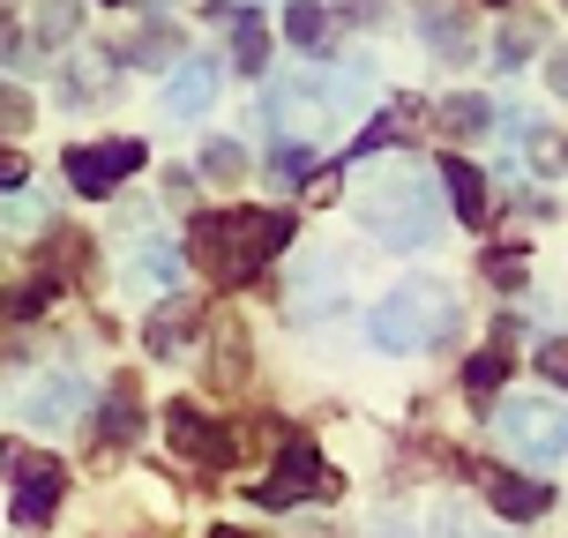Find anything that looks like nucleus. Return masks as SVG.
Segmentation results:
<instances>
[{"mask_svg":"<svg viewBox=\"0 0 568 538\" xmlns=\"http://www.w3.org/2000/svg\"><path fill=\"white\" fill-rule=\"evenodd\" d=\"M292 240V217L284 210H217L195 225V262L217 284H247L255 270L277 262V247Z\"/></svg>","mask_w":568,"mask_h":538,"instance_id":"1","label":"nucleus"},{"mask_svg":"<svg viewBox=\"0 0 568 538\" xmlns=\"http://www.w3.org/2000/svg\"><path fill=\"white\" fill-rule=\"evenodd\" d=\"M359 225L374 240H389V247H426L442 232V202H434V187L419 172H382V180L359 187Z\"/></svg>","mask_w":568,"mask_h":538,"instance_id":"2","label":"nucleus"},{"mask_svg":"<svg viewBox=\"0 0 568 538\" xmlns=\"http://www.w3.org/2000/svg\"><path fill=\"white\" fill-rule=\"evenodd\" d=\"M374 344L382 352H426L434 337H449V292L442 284H397L382 307H374Z\"/></svg>","mask_w":568,"mask_h":538,"instance_id":"3","label":"nucleus"},{"mask_svg":"<svg viewBox=\"0 0 568 538\" xmlns=\"http://www.w3.org/2000/svg\"><path fill=\"white\" fill-rule=\"evenodd\" d=\"M494 434H501L524 464H561L568 456V412L546 404V397H509L494 412Z\"/></svg>","mask_w":568,"mask_h":538,"instance_id":"4","label":"nucleus"},{"mask_svg":"<svg viewBox=\"0 0 568 538\" xmlns=\"http://www.w3.org/2000/svg\"><path fill=\"white\" fill-rule=\"evenodd\" d=\"M314 486H322V456H314L307 434H292V441L277 449V464H270V479L255 486V501L262 509H292V501H307Z\"/></svg>","mask_w":568,"mask_h":538,"instance_id":"5","label":"nucleus"},{"mask_svg":"<svg viewBox=\"0 0 568 538\" xmlns=\"http://www.w3.org/2000/svg\"><path fill=\"white\" fill-rule=\"evenodd\" d=\"M142 172V142H83V150H68V180H75V195H105L113 180Z\"/></svg>","mask_w":568,"mask_h":538,"instance_id":"6","label":"nucleus"},{"mask_svg":"<svg viewBox=\"0 0 568 538\" xmlns=\"http://www.w3.org/2000/svg\"><path fill=\"white\" fill-rule=\"evenodd\" d=\"M8 464H16V524H45V516L60 509V479H68V471H60L53 456H38V464H30L23 449H8Z\"/></svg>","mask_w":568,"mask_h":538,"instance_id":"7","label":"nucleus"},{"mask_svg":"<svg viewBox=\"0 0 568 538\" xmlns=\"http://www.w3.org/2000/svg\"><path fill=\"white\" fill-rule=\"evenodd\" d=\"M165 441H172V449H187L195 464H232V441L202 419L195 404H172V412H165Z\"/></svg>","mask_w":568,"mask_h":538,"instance_id":"8","label":"nucleus"},{"mask_svg":"<svg viewBox=\"0 0 568 538\" xmlns=\"http://www.w3.org/2000/svg\"><path fill=\"white\" fill-rule=\"evenodd\" d=\"M83 404H90V382H83V374H75V367H68V374H53L45 389H30L23 419H30V426H60V419H75Z\"/></svg>","mask_w":568,"mask_h":538,"instance_id":"9","label":"nucleus"},{"mask_svg":"<svg viewBox=\"0 0 568 538\" xmlns=\"http://www.w3.org/2000/svg\"><path fill=\"white\" fill-rule=\"evenodd\" d=\"M486 501L501 516H516V524H531V516H546L554 509V486H539V479H516V471H486Z\"/></svg>","mask_w":568,"mask_h":538,"instance_id":"10","label":"nucleus"},{"mask_svg":"<svg viewBox=\"0 0 568 538\" xmlns=\"http://www.w3.org/2000/svg\"><path fill=\"white\" fill-rule=\"evenodd\" d=\"M210 98H217V60H180V75L165 83V113L195 120Z\"/></svg>","mask_w":568,"mask_h":538,"instance_id":"11","label":"nucleus"},{"mask_svg":"<svg viewBox=\"0 0 568 538\" xmlns=\"http://www.w3.org/2000/svg\"><path fill=\"white\" fill-rule=\"evenodd\" d=\"M442 180H449V202H456V217L464 225H486V180L464 158H442Z\"/></svg>","mask_w":568,"mask_h":538,"instance_id":"12","label":"nucleus"},{"mask_svg":"<svg viewBox=\"0 0 568 538\" xmlns=\"http://www.w3.org/2000/svg\"><path fill=\"white\" fill-rule=\"evenodd\" d=\"M419 30H426V45H434V53H449V60L471 53V30H464V16H449V8H426Z\"/></svg>","mask_w":568,"mask_h":538,"instance_id":"13","label":"nucleus"},{"mask_svg":"<svg viewBox=\"0 0 568 538\" xmlns=\"http://www.w3.org/2000/svg\"><path fill=\"white\" fill-rule=\"evenodd\" d=\"M232 60H240V68H262V60H270V30H262L255 8H232Z\"/></svg>","mask_w":568,"mask_h":538,"instance_id":"14","label":"nucleus"},{"mask_svg":"<svg viewBox=\"0 0 568 538\" xmlns=\"http://www.w3.org/2000/svg\"><path fill=\"white\" fill-rule=\"evenodd\" d=\"M284 38L314 53V45L329 38V16H322V0H292V8H284Z\"/></svg>","mask_w":568,"mask_h":538,"instance_id":"15","label":"nucleus"},{"mask_svg":"<svg viewBox=\"0 0 568 538\" xmlns=\"http://www.w3.org/2000/svg\"><path fill=\"white\" fill-rule=\"evenodd\" d=\"M105 441H128L135 434V389L128 382H113V397H105V426H98Z\"/></svg>","mask_w":568,"mask_h":538,"instance_id":"16","label":"nucleus"},{"mask_svg":"<svg viewBox=\"0 0 568 538\" xmlns=\"http://www.w3.org/2000/svg\"><path fill=\"white\" fill-rule=\"evenodd\" d=\"M442 120H449L456 135H486V98H471V90H464V98H449V105H442Z\"/></svg>","mask_w":568,"mask_h":538,"instance_id":"17","label":"nucleus"},{"mask_svg":"<svg viewBox=\"0 0 568 538\" xmlns=\"http://www.w3.org/2000/svg\"><path fill=\"white\" fill-rule=\"evenodd\" d=\"M68 30H75V0H38V38H45V45H60Z\"/></svg>","mask_w":568,"mask_h":538,"instance_id":"18","label":"nucleus"},{"mask_svg":"<svg viewBox=\"0 0 568 538\" xmlns=\"http://www.w3.org/2000/svg\"><path fill=\"white\" fill-rule=\"evenodd\" d=\"M531 53H539V30H531V23L501 30V60H509V68H516V60H531Z\"/></svg>","mask_w":568,"mask_h":538,"instance_id":"19","label":"nucleus"},{"mask_svg":"<svg viewBox=\"0 0 568 538\" xmlns=\"http://www.w3.org/2000/svg\"><path fill=\"white\" fill-rule=\"evenodd\" d=\"M501 374H509V359H501V352H479V359L464 367V382H471V389H494Z\"/></svg>","mask_w":568,"mask_h":538,"instance_id":"20","label":"nucleus"},{"mask_svg":"<svg viewBox=\"0 0 568 538\" xmlns=\"http://www.w3.org/2000/svg\"><path fill=\"white\" fill-rule=\"evenodd\" d=\"M539 367H546V382H561V389H568V337H546L539 344Z\"/></svg>","mask_w":568,"mask_h":538,"instance_id":"21","label":"nucleus"},{"mask_svg":"<svg viewBox=\"0 0 568 538\" xmlns=\"http://www.w3.org/2000/svg\"><path fill=\"white\" fill-rule=\"evenodd\" d=\"M270 172H277V180H300V172H307V150H300V142H277V150H270Z\"/></svg>","mask_w":568,"mask_h":538,"instance_id":"22","label":"nucleus"},{"mask_svg":"<svg viewBox=\"0 0 568 538\" xmlns=\"http://www.w3.org/2000/svg\"><path fill=\"white\" fill-rule=\"evenodd\" d=\"M434 538H494V531H479V524H471V516L442 509V516H434Z\"/></svg>","mask_w":568,"mask_h":538,"instance_id":"23","label":"nucleus"},{"mask_svg":"<svg viewBox=\"0 0 568 538\" xmlns=\"http://www.w3.org/2000/svg\"><path fill=\"white\" fill-rule=\"evenodd\" d=\"M202 172L232 180V172H240V150H232V142H210V150H202Z\"/></svg>","mask_w":568,"mask_h":538,"instance_id":"24","label":"nucleus"},{"mask_svg":"<svg viewBox=\"0 0 568 538\" xmlns=\"http://www.w3.org/2000/svg\"><path fill=\"white\" fill-rule=\"evenodd\" d=\"M23 150H0V187H23Z\"/></svg>","mask_w":568,"mask_h":538,"instance_id":"25","label":"nucleus"},{"mask_svg":"<svg viewBox=\"0 0 568 538\" xmlns=\"http://www.w3.org/2000/svg\"><path fill=\"white\" fill-rule=\"evenodd\" d=\"M554 90H561V98H568V53L554 60Z\"/></svg>","mask_w":568,"mask_h":538,"instance_id":"26","label":"nucleus"},{"mask_svg":"<svg viewBox=\"0 0 568 538\" xmlns=\"http://www.w3.org/2000/svg\"><path fill=\"white\" fill-rule=\"evenodd\" d=\"M217 538H247V531H217Z\"/></svg>","mask_w":568,"mask_h":538,"instance_id":"27","label":"nucleus"},{"mask_svg":"<svg viewBox=\"0 0 568 538\" xmlns=\"http://www.w3.org/2000/svg\"><path fill=\"white\" fill-rule=\"evenodd\" d=\"M486 8H509V0H486Z\"/></svg>","mask_w":568,"mask_h":538,"instance_id":"28","label":"nucleus"}]
</instances>
